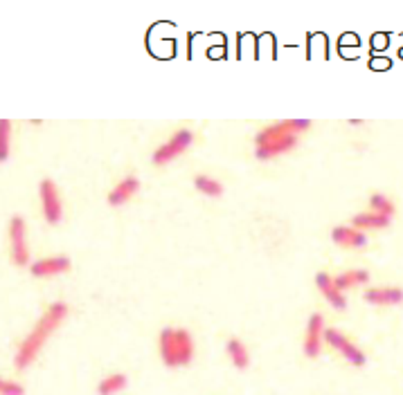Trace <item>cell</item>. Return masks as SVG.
Here are the masks:
<instances>
[{
	"label": "cell",
	"instance_id": "5",
	"mask_svg": "<svg viewBox=\"0 0 403 395\" xmlns=\"http://www.w3.org/2000/svg\"><path fill=\"white\" fill-rule=\"evenodd\" d=\"M194 135H192V130L183 128V130H178V133L165 142L162 147H158V151L153 153V164H167V162H172L174 157H178L180 153H185L189 149V144H192Z\"/></svg>",
	"mask_w": 403,
	"mask_h": 395
},
{
	"label": "cell",
	"instance_id": "15",
	"mask_svg": "<svg viewBox=\"0 0 403 395\" xmlns=\"http://www.w3.org/2000/svg\"><path fill=\"white\" fill-rule=\"evenodd\" d=\"M354 222V227L356 229H383L390 225V218L387 216H379V214H374V212H365V214H356L352 218Z\"/></svg>",
	"mask_w": 403,
	"mask_h": 395
},
{
	"label": "cell",
	"instance_id": "17",
	"mask_svg": "<svg viewBox=\"0 0 403 395\" xmlns=\"http://www.w3.org/2000/svg\"><path fill=\"white\" fill-rule=\"evenodd\" d=\"M228 355H230V360L232 364H235L237 368H245L248 366V350H245V346L241 344L239 339H230L228 341Z\"/></svg>",
	"mask_w": 403,
	"mask_h": 395
},
{
	"label": "cell",
	"instance_id": "19",
	"mask_svg": "<svg viewBox=\"0 0 403 395\" xmlns=\"http://www.w3.org/2000/svg\"><path fill=\"white\" fill-rule=\"evenodd\" d=\"M194 184H197V189L205 195H221V182H216L214 178L210 176H197L194 178Z\"/></svg>",
	"mask_w": 403,
	"mask_h": 395
},
{
	"label": "cell",
	"instance_id": "8",
	"mask_svg": "<svg viewBox=\"0 0 403 395\" xmlns=\"http://www.w3.org/2000/svg\"><path fill=\"white\" fill-rule=\"evenodd\" d=\"M324 319L322 314H311L309 326H307V335H304V355L307 357H318L320 346H322V335H324Z\"/></svg>",
	"mask_w": 403,
	"mask_h": 395
},
{
	"label": "cell",
	"instance_id": "11",
	"mask_svg": "<svg viewBox=\"0 0 403 395\" xmlns=\"http://www.w3.org/2000/svg\"><path fill=\"white\" fill-rule=\"evenodd\" d=\"M316 285L322 290V294L327 297V301H329V304H331L336 310H345V308H347V299H345V294L336 287V283H333V279H331L329 274L320 272V274L316 276Z\"/></svg>",
	"mask_w": 403,
	"mask_h": 395
},
{
	"label": "cell",
	"instance_id": "6",
	"mask_svg": "<svg viewBox=\"0 0 403 395\" xmlns=\"http://www.w3.org/2000/svg\"><path fill=\"white\" fill-rule=\"evenodd\" d=\"M9 243H11V256L16 265H25L30 261L28 254V241H25V222L23 218H11L9 222Z\"/></svg>",
	"mask_w": 403,
	"mask_h": 395
},
{
	"label": "cell",
	"instance_id": "20",
	"mask_svg": "<svg viewBox=\"0 0 403 395\" xmlns=\"http://www.w3.org/2000/svg\"><path fill=\"white\" fill-rule=\"evenodd\" d=\"M9 139H11V124L9 120H0V162L9 157Z\"/></svg>",
	"mask_w": 403,
	"mask_h": 395
},
{
	"label": "cell",
	"instance_id": "7",
	"mask_svg": "<svg viewBox=\"0 0 403 395\" xmlns=\"http://www.w3.org/2000/svg\"><path fill=\"white\" fill-rule=\"evenodd\" d=\"M41 205H43V214L48 218V222L57 225L61 220V200H59V191L52 180L41 182Z\"/></svg>",
	"mask_w": 403,
	"mask_h": 395
},
{
	"label": "cell",
	"instance_id": "2",
	"mask_svg": "<svg viewBox=\"0 0 403 395\" xmlns=\"http://www.w3.org/2000/svg\"><path fill=\"white\" fill-rule=\"evenodd\" d=\"M68 314V306L66 304H52L48 308V312L43 314L41 319H38V324L34 326V331L23 339V344L16 353V368L18 371H23V368H28L34 360L38 350L43 348V344L48 341V337L55 333V328L63 321V317Z\"/></svg>",
	"mask_w": 403,
	"mask_h": 395
},
{
	"label": "cell",
	"instance_id": "16",
	"mask_svg": "<svg viewBox=\"0 0 403 395\" xmlns=\"http://www.w3.org/2000/svg\"><path fill=\"white\" fill-rule=\"evenodd\" d=\"M124 387H126V375H122V373H113V375L104 377V379L99 382L97 391H99V395H115V393L124 391Z\"/></svg>",
	"mask_w": 403,
	"mask_h": 395
},
{
	"label": "cell",
	"instance_id": "14",
	"mask_svg": "<svg viewBox=\"0 0 403 395\" xmlns=\"http://www.w3.org/2000/svg\"><path fill=\"white\" fill-rule=\"evenodd\" d=\"M370 281V274L365 270H349V272H343V274H338L333 283L336 287L341 290H349V287H354V285H363V283H368Z\"/></svg>",
	"mask_w": 403,
	"mask_h": 395
},
{
	"label": "cell",
	"instance_id": "1",
	"mask_svg": "<svg viewBox=\"0 0 403 395\" xmlns=\"http://www.w3.org/2000/svg\"><path fill=\"white\" fill-rule=\"evenodd\" d=\"M311 126L309 120H284L277 124L266 126L262 133H257L255 144L257 151L255 155L259 160H270V157L289 153L297 144V133H302Z\"/></svg>",
	"mask_w": 403,
	"mask_h": 395
},
{
	"label": "cell",
	"instance_id": "10",
	"mask_svg": "<svg viewBox=\"0 0 403 395\" xmlns=\"http://www.w3.org/2000/svg\"><path fill=\"white\" fill-rule=\"evenodd\" d=\"M331 239L336 245H341L345 249H354V247H365L368 245V236L365 231H360L356 227H336L331 231Z\"/></svg>",
	"mask_w": 403,
	"mask_h": 395
},
{
	"label": "cell",
	"instance_id": "18",
	"mask_svg": "<svg viewBox=\"0 0 403 395\" xmlns=\"http://www.w3.org/2000/svg\"><path fill=\"white\" fill-rule=\"evenodd\" d=\"M370 205H372V212L374 214H379V216H392L394 214V205H392V200H390V198H385L383 193H374L372 198H370Z\"/></svg>",
	"mask_w": 403,
	"mask_h": 395
},
{
	"label": "cell",
	"instance_id": "9",
	"mask_svg": "<svg viewBox=\"0 0 403 395\" xmlns=\"http://www.w3.org/2000/svg\"><path fill=\"white\" fill-rule=\"evenodd\" d=\"M70 270V258L68 256H50V258H41L32 263V274L34 276H57L61 272Z\"/></svg>",
	"mask_w": 403,
	"mask_h": 395
},
{
	"label": "cell",
	"instance_id": "4",
	"mask_svg": "<svg viewBox=\"0 0 403 395\" xmlns=\"http://www.w3.org/2000/svg\"><path fill=\"white\" fill-rule=\"evenodd\" d=\"M322 339L327 341V344L331 348H336L338 353L343 355V357L349 362V364H354V366H365V353H363L358 346H354L352 341H349L341 331H336V328H327L322 335Z\"/></svg>",
	"mask_w": 403,
	"mask_h": 395
},
{
	"label": "cell",
	"instance_id": "12",
	"mask_svg": "<svg viewBox=\"0 0 403 395\" xmlns=\"http://www.w3.org/2000/svg\"><path fill=\"white\" fill-rule=\"evenodd\" d=\"M365 301L376 306H385V304H401L403 301V290L401 287H372L365 292Z\"/></svg>",
	"mask_w": 403,
	"mask_h": 395
},
{
	"label": "cell",
	"instance_id": "3",
	"mask_svg": "<svg viewBox=\"0 0 403 395\" xmlns=\"http://www.w3.org/2000/svg\"><path fill=\"white\" fill-rule=\"evenodd\" d=\"M160 357L167 366H185L194 357V339L183 328H165L160 333Z\"/></svg>",
	"mask_w": 403,
	"mask_h": 395
},
{
	"label": "cell",
	"instance_id": "13",
	"mask_svg": "<svg viewBox=\"0 0 403 395\" xmlns=\"http://www.w3.org/2000/svg\"><path fill=\"white\" fill-rule=\"evenodd\" d=\"M138 189H140V182H138V178L128 176V178H124L122 182H118V187H115V189L109 193V202H111L113 207L124 205V202L128 200V198H131Z\"/></svg>",
	"mask_w": 403,
	"mask_h": 395
},
{
	"label": "cell",
	"instance_id": "22",
	"mask_svg": "<svg viewBox=\"0 0 403 395\" xmlns=\"http://www.w3.org/2000/svg\"><path fill=\"white\" fill-rule=\"evenodd\" d=\"M349 124H352V126H360L363 122H360V120H349Z\"/></svg>",
	"mask_w": 403,
	"mask_h": 395
},
{
	"label": "cell",
	"instance_id": "21",
	"mask_svg": "<svg viewBox=\"0 0 403 395\" xmlns=\"http://www.w3.org/2000/svg\"><path fill=\"white\" fill-rule=\"evenodd\" d=\"M0 395H25V389L16 382H9L0 377Z\"/></svg>",
	"mask_w": 403,
	"mask_h": 395
}]
</instances>
